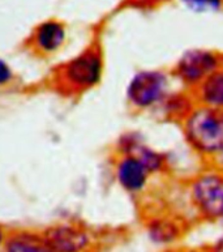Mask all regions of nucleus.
Returning <instances> with one entry per match:
<instances>
[{
	"label": "nucleus",
	"mask_w": 223,
	"mask_h": 252,
	"mask_svg": "<svg viewBox=\"0 0 223 252\" xmlns=\"http://www.w3.org/2000/svg\"><path fill=\"white\" fill-rule=\"evenodd\" d=\"M183 139L191 151L212 165L223 155V111L195 105L179 121Z\"/></svg>",
	"instance_id": "nucleus-1"
},
{
	"label": "nucleus",
	"mask_w": 223,
	"mask_h": 252,
	"mask_svg": "<svg viewBox=\"0 0 223 252\" xmlns=\"http://www.w3.org/2000/svg\"><path fill=\"white\" fill-rule=\"evenodd\" d=\"M187 196L198 219L223 225V170L206 165L187 185Z\"/></svg>",
	"instance_id": "nucleus-2"
},
{
	"label": "nucleus",
	"mask_w": 223,
	"mask_h": 252,
	"mask_svg": "<svg viewBox=\"0 0 223 252\" xmlns=\"http://www.w3.org/2000/svg\"><path fill=\"white\" fill-rule=\"evenodd\" d=\"M174 79L170 72L145 69L137 72L129 81L127 95L129 102L140 110L162 109L174 93Z\"/></svg>",
	"instance_id": "nucleus-3"
},
{
	"label": "nucleus",
	"mask_w": 223,
	"mask_h": 252,
	"mask_svg": "<svg viewBox=\"0 0 223 252\" xmlns=\"http://www.w3.org/2000/svg\"><path fill=\"white\" fill-rule=\"evenodd\" d=\"M222 64V58L212 50L192 49L180 55L170 73L175 83L191 93Z\"/></svg>",
	"instance_id": "nucleus-4"
},
{
	"label": "nucleus",
	"mask_w": 223,
	"mask_h": 252,
	"mask_svg": "<svg viewBox=\"0 0 223 252\" xmlns=\"http://www.w3.org/2000/svg\"><path fill=\"white\" fill-rule=\"evenodd\" d=\"M102 73V61L98 53L86 51L76 58L67 67V76L76 85L90 87L94 85Z\"/></svg>",
	"instance_id": "nucleus-5"
},
{
	"label": "nucleus",
	"mask_w": 223,
	"mask_h": 252,
	"mask_svg": "<svg viewBox=\"0 0 223 252\" xmlns=\"http://www.w3.org/2000/svg\"><path fill=\"white\" fill-rule=\"evenodd\" d=\"M151 173L137 157L127 155L117 165V179L128 192H141L146 189Z\"/></svg>",
	"instance_id": "nucleus-6"
},
{
	"label": "nucleus",
	"mask_w": 223,
	"mask_h": 252,
	"mask_svg": "<svg viewBox=\"0 0 223 252\" xmlns=\"http://www.w3.org/2000/svg\"><path fill=\"white\" fill-rule=\"evenodd\" d=\"M149 238L153 243L161 247H167L168 251L175 249L184 234L183 225L171 216H159L151 220L148 225Z\"/></svg>",
	"instance_id": "nucleus-7"
},
{
	"label": "nucleus",
	"mask_w": 223,
	"mask_h": 252,
	"mask_svg": "<svg viewBox=\"0 0 223 252\" xmlns=\"http://www.w3.org/2000/svg\"><path fill=\"white\" fill-rule=\"evenodd\" d=\"M197 105L223 111V64L191 92Z\"/></svg>",
	"instance_id": "nucleus-8"
},
{
	"label": "nucleus",
	"mask_w": 223,
	"mask_h": 252,
	"mask_svg": "<svg viewBox=\"0 0 223 252\" xmlns=\"http://www.w3.org/2000/svg\"><path fill=\"white\" fill-rule=\"evenodd\" d=\"M43 238L54 252H83L89 245L86 234L67 226L50 229Z\"/></svg>",
	"instance_id": "nucleus-9"
},
{
	"label": "nucleus",
	"mask_w": 223,
	"mask_h": 252,
	"mask_svg": "<svg viewBox=\"0 0 223 252\" xmlns=\"http://www.w3.org/2000/svg\"><path fill=\"white\" fill-rule=\"evenodd\" d=\"M127 155H132L139 158L148 167L151 174L161 173L166 169L167 166L166 157L162 153H159L155 149L148 147L146 144L140 143V141H131L128 144Z\"/></svg>",
	"instance_id": "nucleus-10"
},
{
	"label": "nucleus",
	"mask_w": 223,
	"mask_h": 252,
	"mask_svg": "<svg viewBox=\"0 0 223 252\" xmlns=\"http://www.w3.org/2000/svg\"><path fill=\"white\" fill-rule=\"evenodd\" d=\"M65 32L63 25L56 21H47L43 23L37 29L35 42L37 45L45 51H54L63 43Z\"/></svg>",
	"instance_id": "nucleus-11"
},
{
	"label": "nucleus",
	"mask_w": 223,
	"mask_h": 252,
	"mask_svg": "<svg viewBox=\"0 0 223 252\" xmlns=\"http://www.w3.org/2000/svg\"><path fill=\"white\" fill-rule=\"evenodd\" d=\"M5 252H54V250L43 237L20 234L7 242Z\"/></svg>",
	"instance_id": "nucleus-12"
},
{
	"label": "nucleus",
	"mask_w": 223,
	"mask_h": 252,
	"mask_svg": "<svg viewBox=\"0 0 223 252\" xmlns=\"http://www.w3.org/2000/svg\"><path fill=\"white\" fill-rule=\"evenodd\" d=\"M192 11L208 12L218 11L222 7L223 0H182Z\"/></svg>",
	"instance_id": "nucleus-13"
},
{
	"label": "nucleus",
	"mask_w": 223,
	"mask_h": 252,
	"mask_svg": "<svg viewBox=\"0 0 223 252\" xmlns=\"http://www.w3.org/2000/svg\"><path fill=\"white\" fill-rule=\"evenodd\" d=\"M167 252H212V250L204 246H183V247H175Z\"/></svg>",
	"instance_id": "nucleus-14"
},
{
	"label": "nucleus",
	"mask_w": 223,
	"mask_h": 252,
	"mask_svg": "<svg viewBox=\"0 0 223 252\" xmlns=\"http://www.w3.org/2000/svg\"><path fill=\"white\" fill-rule=\"evenodd\" d=\"M9 79H11V69L4 62L0 61V84L7 83Z\"/></svg>",
	"instance_id": "nucleus-15"
},
{
	"label": "nucleus",
	"mask_w": 223,
	"mask_h": 252,
	"mask_svg": "<svg viewBox=\"0 0 223 252\" xmlns=\"http://www.w3.org/2000/svg\"><path fill=\"white\" fill-rule=\"evenodd\" d=\"M209 249L212 250V252H223V233L212 242V245L209 246Z\"/></svg>",
	"instance_id": "nucleus-16"
},
{
	"label": "nucleus",
	"mask_w": 223,
	"mask_h": 252,
	"mask_svg": "<svg viewBox=\"0 0 223 252\" xmlns=\"http://www.w3.org/2000/svg\"><path fill=\"white\" fill-rule=\"evenodd\" d=\"M3 239V233H1V229H0V242Z\"/></svg>",
	"instance_id": "nucleus-17"
}]
</instances>
